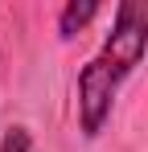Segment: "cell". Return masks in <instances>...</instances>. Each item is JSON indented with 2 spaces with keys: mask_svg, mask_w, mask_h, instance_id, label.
I'll return each mask as SVG.
<instances>
[{
  "mask_svg": "<svg viewBox=\"0 0 148 152\" xmlns=\"http://www.w3.org/2000/svg\"><path fill=\"white\" fill-rule=\"evenodd\" d=\"M0 152H37L33 132H29L25 124H8V127H4V136H0Z\"/></svg>",
  "mask_w": 148,
  "mask_h": 152,
  "instance_id": "cell-2",
  "label": "cell"
},
{
  "mask_svg": "<svg viewBox=\"0 0 148 152\" xmlns=\"http://www.w3.org/2000/svg\"><path fill=\"white\" fill-rule=\"evenodd\" d=\"M99 12H103V4H95V0H70V4H62V12H58V37L74 41Z\"/></svg>",
  "mask_w": 148,
  "mask_h": 152,
  "instance_id": "cell-1",
  "label": "cell"
}]
</instances>
